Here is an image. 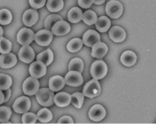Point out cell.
<instances>
[{
    "mask_svg": "<svg viewBox=\"0 0 156 124\" xmlns=\"http://www.w3.org/2000/svg\"><path fill=\"white\" fill-rule=\"evenodd\" d=\"M54 94L49 88H41L38 90L35 94V97L38 103L43 106H50L54 103Z\"/></svg>",
    "mask_w": 156,
    "mask_h": 124,
    "instance_id": "1",
    "label": "cell"
},
{
    "mask_svg": "<svg viewBox=\"0 0 156 124\" xmlns=\"http://www.w3.org/2000/svg\"><path fill=\"white\" fill-rule=\"evenodd\" d=\"M108 67L106 63L102 60L94 61L90 67V73L93 78L96 80L103 78L107 74Z\"/></svg>",
    "mask_w": 156,
    "mask_h": 124,
    "instance_id": "2",
    "label": "cell"
},
{
    "mask_svg": "<svg viewBox=\"0 0 156 124\" xmlns=\"http://www.w3.org/2000/svg\"><path fill=\"white\" fill-rule=\"evenodd\" d=\"M101 85L98 80L92 79L85 84L82 94L87 97L93 98L99 95L101 93Z\"/></svg>",
    "mask_w": 156,
    "mask_h": 124,
    "instance_id": "3",
    "label": "cell"
},
{
    "mask_svg": "<svg viewBox=\"0 0 156 124\" xmlns=\"http://www.w3.org/2000/svg\"><path fill=\"white\" fill-rule=\"evenodd\" d=\"M105 12L110 18L117 19L121 16L123 7L120 2L116 0H111L106 4Z\"/></svg>",
    "mask_w": 156,
    "mask_h": 124,
    "instance_id": "4",
    "label": "cell"
},
{
    "mask_svg": "<svg viewBox=\"0 0 156 124\" xmlns=\"http://www.w3.org/2000/svg\"><path fill=\"white\" fill-rule=\"evenodd\" d=\"M40 83L37 78L33 77L27 78L23 84V91L27 95H33L39 89Z\"/></svg>",
    "mask_w": 156,
    "mask_h": 124,
    "instance_id": "5",
    "label": "cell"
},
{
    "mask_svg": "<svg viewBox=\"0 0 156 124\" xmlns=\"http://www.w3.org/2000/svg\"><path fill=\"white\" fill-rule=\"evenodd\" d=\"M30 105L31 103L29 98L26 96H21L15 100L13 104V109L15 112L23 114L29 110Z\"/></svg>",
    "mask_w": 156,
    "mask_h": 124,
    "instance_id": "6",
    "label": "cell"
},
{
    "mask_svg": "<svg viewBox=\"0 0 156 124\" xmlns=\"http://www.w3.org/2000/svg\"><path fill=\"white\" fill-rule=\"evenodd\" d=\"M34 39V32L28 28L23 27L19 30L16 36L18 43L23 46L29 45Z\"/></svg>",
    "mask_w": 156,
    "mask_h": 124,
    "instance_id": "7",
    "label": "cell"
},
{
    "mask_svg": "<svg viewBox=\"0 0 156 124\" xmlns=\"http://www.w3.org/2000/svg\"><path fill=\"white\" fill-rule=\"evenodd\" d=\"M35 42L40 46H47L52 40V33L49 30L43 29L37 32L34 35Z\"/></svg>",
    "mask_w": 156,
    "mask_h": 124,
    "instance_id": "8",
    "label": "cell"
},
{
    "mask_svg": "<svg viewBox=\"0 0 156 124\" xmlns=\"http://www.w3.org/2000/svg\"><path fill=\"white\" fill-rule=\"evenodd\" d=\"M29 71L30 75L34 78H39L43 77L46 73V66L40 61H34L30 64Z\"/></svg>",
    "mask_w": 156,
    "mask_h": 124,
    "instance_id": "9",
    "label": "cell"
},
{
    "mask_svg": "<svg viewBox=\"0 0 156 124\" xmlns=\"http://www.w3.org/2000/svg\"><path fill=\"white\" fill-rule=\"evenodd\" d=\"M64 80L66 84L74 87L79 86L83 82V79L81 74L73 71H69L66 74Z\"/></svg>",
    "mask_w": 156,
    "mask_h": 124,
    "instance_id": "10",
    "label": "cell"
},
{
    "mask_svg": "<svg viewBox=\"0 0 156 124\" xmlns=\"http://www.w3.org/2000/svg\"><path fill=\"white\" fill-rule=\"evenodd\" d=\"M106 115L105 108L99 104L93 105L89 110L88 116L90 119L94 122L102 120Z\"/></svg>",
    "mask_w": 156,
    "mask_h": 124,
    "instance_id": "11",
    "label": "cell"
},
{
    "mask_svg": "<svg viewBox=\"0 0 156 124\" xmlns=\"http://www.w3.org/2000/svg\"><path fill=\"white\" fill-rule=\"evenodd\" d=\"M20 60L25 63H30L35 58V53L33 49L29 45L23 46L18 52Z\"/></svg>",
    "mask_w": 156,
    "mask_h": 124,
    "instance_id": "12",
    "label": "cell"
},
{
    "mask_svg": "<svg viewBox=\"0 0 156 124\" xmlns=\"http://www.w3.org/2000/svg\"><path fill=\"white\" fill-rule=\"evenodd\" d=\"M100 40L101 37L99 33L94 30H87L82 36V43L88 47H92Z\"/></svg>",
    "mask_w": 156,
    "mask_h": 124,
    "instance_id": "13",
    "label": "cell"
},
{
    "mask_svg": "<svg viewBox=\"0 0 156 124\" xmlns=\"http://www.w3.org/2000/svg\"><path fill=\"white\" fill-rule=\"evenodd\" d=\"M70 25L63 20H60L56 22L51 28L52 33L57 35H65L70 31Z\"/></svg>",
    "mask_w": 156,
    "mask_h": 124,
    "instance_id": "14",
    "label": "cell"
},
{
    "mask_svg": "<svg viewBox=\"0 0 156 124\" xmlns=\"http://www.w3.org/2000/svg\"><path fill=\"white\" fill-rule=\"evenodd\" d=\"M17 63V58L15 54L7 53L0 55V67L9 69L14 66Z\"/></svg>",
    "mask_w": 156,
    "mask_h": 124,
    "instance_id": "15",
    "label": "cell"
},
{
    "mask_svg": "<svg viewBox=\"0 0 156 124\" xmlns=\"http://www.w3.org/2000/svg\"><path fill=\"white\" fill-rule=\"evenodd\" d=\"M38 13L36 10L29 9L27 10L23 15V21L27 27H31L38 21Z\"/></svg>",
    "mask_w": 156,
    "mask_h": 124,
    "instance_id": "16",
    "label": "cell"
},
{
    "mask_svg": "<svg viewBox=\"0 0 156 124\" xmlns=\"http://www.w3.org/2000/svg\"><path fill=\"white\" fill-rule=\"evenodd\" d=\"M108 35L111 40L116 43L122 42L126 36V32L119 26H113L109 30Z\"/></svg>",
    "mask_w": 156,
    "mask_h": 124,
    "instance_id": "17",
    "label": "cell"
},
{
    "mask_svg": "<svg viewBox=\"0 0 156 124\" xmlns=\"http://www.w3.org/2000/svg\"><path fill=\"white\" fill-rule=\"evenodd\" d=\"M54 103L58 107H66L71 103V95L65 92H58L54 97Z\"/></svg>",
    "mask_w": 156,
    "mask_h": 124,
    "instance_id": "18",
    "label": "cell"
},
{
    "mask_svg": "<svg viewBox=\"0 0 156 124\" xmlns=\"http://www.w3.org/2000/svg\"><path fill=\"white\" fill-rule=\"evenodd\" d=\"M108 47L102 42H97L92 46L91 55L96 58H102L107 53Z\"/></svg>",
    "mask_w": 156,
    "mask_h": 124,
    "instance_id": "19",
    "label": "cell"
},
{
    "mask_svg": "<svg viewBox=\"0 0 156 124\" xmlns=\"http://www.w3.org/2000/svg\"><path fill=\"white\" fill-rule=\"evenodd\" d=\"M64 78L60 75H55L50 78L49 80V88L53 92L60 91L65 86Z\"/></svg>",
    "mask_w": 156,
    "mask_h": 124,
    "instance_id": "20",
    "label": "cell"
},
{
    "mask_svg": "<svg viewBox=\"0 0 156 124\" xmlns=\"http://www.w3.org/2000/svg\"><path fill=\"white\" fill-rule=\"evenodd\" d=\"M136 59L137 57L136 54L131 50H126L124 52L120 57V60L122 64L127 67L134 65L136 61Z\"/></svg>",
    "mask_w": 156,
    "mask_h": 124,
    "instance_id": "21",
    "label": "cell"
},
{
    "mask_svg": "<svg viewBox=\"0 0 156 124\" xmlns=\"http://www.w3.org/2000/svg\"><path fill=\"white\" fill-rule=\"evenodd\" d=\"M96 24V28L101 33L107 32L110 27L111 22L108 18L106 16H102L97 19Z\"/></svg>",
    "mask_w": 156,
    "mask_h": 124,
    "instance_id": "22",
    "label": "cell"
},
{
    "mask_svg": "<svg viewBox=\"0 0 156 124\" xmlns=\"http://www.w3.org/2000/svg\"><path fill=\"white\" fill-rule=\"evenodd\" d=\"M37 61L44 63L46 66H49L53 61L54 54L50 49H48L40 53L36 58Z\"/></svg>",
    "mask_w": 156,
    "mask_h": 124,
    "instance_id": "23",
    "label": "cell"
},
{
    "mask_svg": "<svg viewBox=\"0 0 156 124\" xmlns=\"http://www.w3.org/2000/svg\"><path fill=\"white\" fill-rule=\"evenodd\" d=\"M82 10L77 7H74L69 10L68 13V19L71 23H77L82 20Z\"/></svg>",
    "mask_w": 156,
    "mask_h": 124,
    "instance_id": "24",
    "label": "cell"
},
{
    "mask_svg": "<svg viewBox=\"0 0 156 124\" xmlns=\"http://www.w3.org/2000/svg\"><path fill=\"white\" fill-rule=\"evenodd\" d=\"M83 62L80 58H74L70 61L69 63L68 71H77L79 73H82L83 69Z\"/></svg>",
    "mask_w": 156,
    "mask_h": 124,
    "instance_id": "25",
    "label": "cell"
},
{
    "mask_svg": "<svg viewBox=\"0 0 156 124\" xmlns=\"http://www.w3.org/2000/svg\"><path fill=\"white\" fill-rule=\"evenodd\" d=\"M64 5L63 0H48L46 7L51 12L60 11Z\"/></svg>",
    "mask_w": 156,
    "mask_h": 124,
    "instance_id": "26",
    "label": "cell"
},
{
    "mask_svg": "<svg viewBox=\"0 0 156 124\" xmlns=\"http://www.w3.org/2000/svg\"><path fill=\"white\" fill-rule=\"evenodd\" d=\"M37 119H38V120L41 123H48L52 119V114L51 111L46 108L40 109L37 112Z\"/></svg>",
    "mask_w": 156,
    "mask_h": 124,
    "instance_id": "27",
    "label": "cell"
},
{
    "mask_svg": "<svg viewBox=\"0 0 156 124\" xmlns=\"http://www.w3.org/2000/svg\"><path fill=\"white\" fill-rule=\"evenodd\" d=\"M97 19L96 14L91 10H87L82 14V19L87 25L91 26L95 24Z\"/></svg>",
    "mask_w": 156,
    "mask_h": 124,
    "instance_id": "28",
    "label": "cell"
},
{
    "mask_svg": "<svg viewBox=\"0 0 156 124\" xmlns=\"http://www.w3.org/2000/svg\"><path fill=\"white\" fill-rule=\"evenodd\" d=\"M82 41L80 38H76L72 39L68 42L66 46V48L69 52L74 53L79 51L82 48Z\"/></svg>",
    "mask_w": 156,
    "mask_h": 124,
    "instance_id": "29",
    "label": "cell"
},
{
    "mask_svg": "<svg viewBox=\"0 0 156 124\" xmlns=\"http://www.w3.org/2000/svg\"><path fill=\"white\" fill-rule=\"evenodd\" d=\"M63 20V18L57 14H51L48 16L44 22V26L46 30H51L53 25L57 21Z\"/></svg>",
    "mask_w": 156,
    "mask_h": 124,
    "instance_id": "30",
    "label": "cell"
},
{
    "mask_svg": "<svg viewBox=\"0 0 156 124\" xmlns=\"http://www.w3.org/2000/svg\"><path fill=\"white\" fill-rule=\"evenodd\" d=\"M84 101V95L81 92H75L71 95V103L76 108H80Z\"/></svg>",
    "mask_w": 156,
    "mask_h": 124,
    "instance_id": "31",
    "label": "cell"
},
{
    "mask_svg": "<svg viewBox=\"0 0 156 124\" xmlns=\"http://www.w3.org/2000/svg\"><path fill=\"white\" fill-rule=\"evenodd\" d=\"M12 19V15L11 12L5 9L0 10V24H9Z\"/></svg>",
    "mask_w": 156,
    "mask_h": 124,
    "instance_id": "32",
    "label": "cell"
},
{
    "mask_svg": "<svg viewBox=\"0 0 156 124\" xmlns=\"http://www.w3.org/2000/svg\"><path fill=\"white\" fill-rule=\"evenodd\" d=\"M12 84V78L6 74H0V90L4 91L9 88Z\"/></svg>",
    "mask_w": 156,
    "mask_h": 124,
    "instance_id": "33",
    "label": "cell"
},
{
    "mask_svg": "<svg viewBox=\"0 0 156 124\" xmlns=\"http://www.w3.org/2000/svg\"><path fill=\"white\" fill-rule=\"evenodd\" d=\"M12 115V110L5 106H0V122L7 123Z\"/></svg>",
    "mask_w": 156,
    "mask_h": 124,
    "instance_id": "34",
    "label": "cell"
},
{
    "mask_svg": "<svg viewBox=\"0 0 156 124\" xmlns=\"http://www.w3.org/2000/svg\"><path fill=\"white\" fill-rule=\"evenodd\" d=\"M12 49V43L4 37H0V53L2 54L10 52Z\"/></svg>",
    "mask_w": 156,
    "mask_h": 124,
    "instance_id": "35",
    "label": "cell"
},
{
    "mask_svg": "<svg viewBox=\"0 0 156 124\" xmlns=\"http://www.w3.org/2000/svg\"><path fill=\"white\" fill-rule=\"evenodd\" d=\"M37 120V116L32 112H24L22 116L23 123H35Z\"/></svg>",
    "mask_w": 156,
    "mask_h": 124,
    "instance_id": "36",
    "label": "cell"
},
{
    "mask_svg": "<svg viewBox=\"0 0 156 124\" xmlns=\"http://www.w3.org/2000/svg\"><path fill=\"white\" fill-rule=\"evenodd\" d=\"M31 7L35 9L41 8L46 3V0H29Z\"/></svg>",
    "mask_w": 156,
    "mask_h": 124,
    "instance_id": "37",
    "label": "cell"
},
{
    "mask_svg": "<svg viewBox=\"0 0 156 124\" xmlns=\"http://www.w3.org/2000/svg\"><path fill=\"white\" fill-rule=\"evenodd\" d=\"M95 0H77L78 4L83 9H88L94 3Z\"/></svg>",
    "mask_w": 156,
    "mask_h": 124,
    "instance_id": "38",
    "label": "cell"
},
{
    "mask_svg": "<svg viewBox=\"0 0 156 124\" xmlns=\"http://www.w3.org/2000/svg\"><path fill=\"white\" fill-rule=\"evenodd\" d=\"M58 123H74L73 119L69 115H64L60 117L58 122Z\"/></svg>",
    "mask_w": 156,
    "mask_h": 124,
    "instance_id": "39",
    "label": "cell"
},
{
    "mask_svg": "<svg viewBox=\"0 0 156 124\" xmlns=\"http://www.w3.org/2000/svg\"><path fill=\"white\" fill-rule=\"evenodd\" d=\"M4 102H6L9 100L10 97V95H11V90L10 88H8L5 90H4Z\"/></svg>",
    "mask_w": 156,
    "mask_h": 124,
    "instance_id": "40",
    "label": "cell"
},
{
    "mask_svg": "<svg viewBox=\"0 0 156 124\" xmlns=\"http://www.w3.org/2000/svg\"><path fill=\"white\" fill-rule=\"evenodd\" d=\"M4 102V93L0 90V105L3 103Z\"/></svg>",
    "mask_w": 156,
    "mask_h": 124,
    "instance_id": "41",
    "label": "cell"
},
{
    "mask_svg": "<svg viewBox=\"0 0 156 124\" xmlns=\"http://www.w3.org/2000/svg\"><path fill=\"white\" fill-rule=\"evenodd\" d=\"M105 2V0H95L94 3L96 5H100L103 4Z\"/></svg>",
    "mask_w": 156,
    "mask_h": 124,
    "instance_id": "42",
    "label": "cell"
},
{
    "mask_svg": "<svg viewBox=\"0 0 156 124\" xmlns=\"http://www.w3.org/2000/svg\"><path fill=\"white\" fill-rule=\"evenodd\" d=\"M3 35V29L1 27V26H0V37H1Z\"/></svg>",
    "mask_w": 156,
    "mask_h": 124,
    "instance_id": "43",
    "label": "cell"
}]
</instances>
